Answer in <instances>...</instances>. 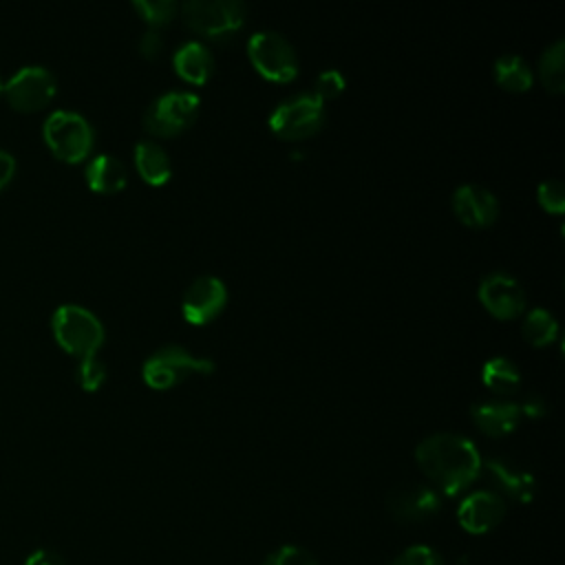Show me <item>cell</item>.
<instances>
[{
    "label": "cell",
    "instance_id": "obj_1",
    "mask_svg": "<svg viewBox=\"0 0 565 565\" xmlns=\"http://www.w3.org/2000/svg\"><path fill=\"white\" fill-rule=\"evenodd\" d=\"M415 459L437 492L448 497L466 490L481 472L477 446L459 433L439 430L415 446Z\"/></svg>",
    "mask_w": 565,
    "mask_h": 565
},
{
    "label": "cell",
    "instance_id": "obj_2",
    "mask_svg": "<svg viewBox=\"0 0 565 565\" xmlns=\"http://www.w3.org/2000/svg\"><path fill=\"white\" fill-rule=\"evenodd\" d=\"M51 331L57 344L77 358L95 355V351L104 342L102 320L88 307L75 302H64L55 307L51 316Z\"/></svg>",
    "mask_w": 565,
    "mask_h": 565
},
{
    "label": "cell",
    "instance_id": "obj_3",
    "mask_svg": "<svg viewBox=\"0 0 565 565\" xmlns=\"http://www.w3.org/2000/svg\"><path fill=\"white\" fill-rule=\"evenodd\" d=\"M42 137L51 152L64 161H82L93 150L95 130L90 121L77 110L57 108L46 115L42 124Z\"/></svg>",
    "mask_w": 565,
    "mask_h": 565
},
{
    "label": "cell",
    "instance_id": "obj_4",
    "mask_svg": "<svg viewBox=\"0 0 565 565\" xmlns=\"http://www.w3.org/2000/svg\"><path fill=\"white\" fill-rule=\"evenodd\" d=\"M214 369H216V364L212 358L194 355L192 351H188L181 344H166V347H159L157 351H152L143 360L141 373L150 386L170 388L172 384H177L194 373L210 375V373H214Z\"/></svg>",
    "mask_w": 565,
    "mask_h": 565
},
{
    "label": "cell",
    "instance_id": "obj_5",
    "mask_svg": "<svg viewBox=\"0 0 565 565\" xmlns=\"http://www.w3.org/2000/svg\"><path fill=\"white\" fill-rule=\"evenodd\" d=\"M324 124V102L313 93L285 97L269 113V128L282 139H305Z\"/></svg>",
    "mask_w": 565,
    "mask_h": 565
},
{
    "label": "cell",
    "instance_id": "obj_6",
    "mask_svg": "<svg viewBox=\"0 0 565 565\" xmlns=\"http://www.w3.org/2000/svg\"><path fill=\"white\" fill-rule=\"evenodd\" d=\"M181 13L190 29L212 40L232 38L245 20V7L238 0H188Z\"/></svg>",
    "mask_w": 565,
    "mask_h": 565
},
{
    "label": "cell",
    "instance_id": "obj_7",
    "mask_svg": "<svg viewBox=\"0 0 565 565\" xmlns=\"http://www.w3.org/2000/svg\"><path fill=\"white\" fill-rule=\"evenodd\" d=\"M247 55L256 71L274 82H289L298 73V57L291 42L271 29L254 31L247 40Z\"/></svg>",
    "mask_w": 565,
    "mask_h": 565
},
{
    "label": "cell",
    "instance_id": "obj_8",
    "mask_svg": "<svg viewBox=\"0 0 565 565\" xmlns=\"http://www.w3.org/2000/svg\"><path fill=\"white\" fill-rule=\"evenodd\" d=\"M199 104L201 99L192 90H166L148 104L143 113V128L159 137L177 135L194 124Z\"/></svg>",
    "mask_w": 565,
    "mask_h": 565
},
{
    "label": "cell",
    "instance_id": "obj_9",
    "mask_svg": "<svg viewBox=\"0 0 565 565\" xmlns=\"http://www.w3.org/2000/svg\"><path fill=\"white\" fill-rule=\"evenodd\" d=\"M57 90L55 75L42 64L20 66L4 82V97L18 110H38L46 106Z\"/></svg>",
    "mask_w": 565,
    "mask_h": 565
},
{
    "label": "cell",
    "instance_id": "obj_10",
    "mask_svg": "<svg viewBox=\"0 0 565 565\" xmlns=\"http://www.w3.org/2000/svg\"><path fill=\"white\" fill-rule=\"evenodd\" d=\"M386 508L399 523H422L441 510V494L428 483H402L388 492Z\"/></svg>",
    "mask_w": 565,
    "mask_h": 565
},
{
    "label": "cell",
    "instance_id": "obj_11",
    "mask_svg": "<svg viewBox=\"0 0 565 565\" xmlns=\"http://www.w3.org/2000/svg\"><path fill=\"white\" fill-rule=\"evenodd\" d=\"M227 289L225 282L214 274L196 276L181 298V313L188 322L205 324L212 318L218 316V311L225 307Z\"/></svg>",
    "mask_w": 565,
    "mask_h": 565
},
{
    "label": "cell",
    "instance_id": "obj_12",
    "mask_svg": "<svg viewBox=\"0 0 565 565\" xmlns=\"http://www.w3.org/2000/svg\"><path fill=\"white\" fill-rule=\"evenodd\" d=\"M505 516V499L494 490H475L457 508V521L468 534H486Z\"/></svg>",
    "mask_w": 565,
    "mask_h": 565
},
{
    "label": "cell",
    "instance_id": "obj_13",
    "mask_svg": "<svg viewBox=\"0 0 565 565\" xmlns=\"http://www.w3.org/2000/svg\"><path fill=\"white\" fill-rule=\"evenodd\" d=\"M479 298L497 318L519 316L525 307V289L508 271L486 274L479 282Z\"/></svg>",
    "mask_w": 565,
    "mask_h": 565
},
{
    "label": "cell",
    "instance_id": "obj_14",
    "mask_svg": "<svg viewBox=\"0 0 565 565\" xmlns=\"http://www.w3.org/2000/svg\"><path fill=\"white\" fill-rule=\"evenodd\" d=\"M452 210L466 225L483 227L497 218L499 201L486 185L463 183L452 192Z\"/></svg>",
    "mask_w": 565,
    "mask_h": 565
},
{
    "label": "cell",
    "instance_id": "obj_15",
    "mask_svg": "<svg viewBox=\"0 0 565 565\" xmlns=\"http://www.w3.org/2000/svg\"><path fill=\"white\" fill-rule=\"evenodd\" d=\"M486 470L497 486V494H505L519 503H530L536 494V479L530 470L510 461L508 457H488Z\"/></svg>",
    "mask_w": 565,
    "mask_h": 565
},
{
    "label": "cell",
    "instance_id": "obj_16",
    "mask_svg": "<svg viewBox=\"0 0 565 565\" xmlns=\"http://www.w3.org/2000/svg\"><path fill=\"white\" fill-rule=\"evenodd\" d=\"M470 415L475 419V424L492 437H501L508 435L516 428L519 419H521V411L516 402H508V399H483V402H475L470 406Z\"/></svg>",
    "mask_w": 565,
    "mask_h": 565
},
{
    "label": "cell",
    "instance_id": "obj_17",
    "mask_svg": "<svg viewBox=\"0 0 565 565\" xmlns=\"http://www.w3.org/2000/svg\"><path fill=\"white\" fill-rule=\"evenodd\" d=\"M84 177L95 192H117L126 185L128 170L119 157L110 152H99L88 159Z\"/></svg>",
    "mask_w": 565,
    "mask_h": 565
},
{
    "label": "cell",
    "instance_id": "obj_18",
    "mask_svg": "<svg viewBox=\"0 0 565 565\" xmlns=\"http://www.w3.org/2000/svg\"><path fill=\"white\" fill-rule=\"evenodd\" d=\"M172 64H174L177 73L183 79L192 82V84H203L212 75V68H214V60H212L210 49L199 40L183 42L174 51Z\"/></svg>",
    "mask_w": 565,
    "mask_h": 565
},
{
    "label": "cell",
    "instance_id": "obj_19",
    "mask_svg": "<svg viewBox=\"0 0 565 565\" xmlns=\"http://www.w3.org/2000/svg\"><path fill=\"white\" fill-rule=\"evenodd\" d=\"M135 166L139 174L152 185L166 183L172 174V163L166 148L152 139H139L135 143Z\"/></svg>",
    "mask_w": 565,
    "mask_h": 565
},
{
    "label": "cell",
    "instance_id": "obj_20",
    "mask_svg": "<svg viewBox=\"0 0 565 565\" xmlns=\"http://www.w3.org/2000/svg\"><path fill=\"white\" fill-rule=\"evenodd\" d=\"M494 77L508 90H527L532 86V68L519 53H503L494 60Z\"/></svg>",
    "mask_w": 565,
    "mask_h": 565
},
{
    "label": "cell",
    "instance_id": "obj_21",
    "mask_svg": "<svg viewBox=\"0 0 565 565\" xmlns=\"http://www.w3.org/2000/svg\"><path fill=\"white\" fill-rule=\"evenodd\" d=\"M539 75L545 88L552 93H561L565 86V42L563 38H556L552 44H547L539 57Z\"/></svg>",
    "mask_w": 565,
    "mask_h": 565
},
{
    "label": "cell",
    "instance_id": "obj_22",
    "mask_svg": "<svg viewBox=\"0 0 565 565\" xmlns=\"http://www.w3.org/2000/svg\"><path fill=\"white\" fill-rule=\"evenodd\" d=\"M481 377H483L486 386H490L494 393H512L521 386L519 366L503 355H494V358L486 360V364L481 369Z\"/></svg>",
    "mask_w": 565,
    "mask_h": 565
},
{
    "label": "cell",
    "instance_id": "obj_23",
    "mask_svg": "<svg viewBox=\"0 0 565 565\" xmlns=\"http://www.w3.org/2000/svg\"><path fill=\"white\" fill-rule=\"evenodd\" d=\"M558 333V322L545 307H534L523 318V335L527 342L543 347L552 342Z\"/></svg>",
    "mask_w": 565,
    "mask_h": 565
},
{
    "label": "cell",
    "instance_id": "obj_24",
    "mask_svg": "<svg viewBox=\"0 0 565 565\" xmlns=\"http://www.w3.org/2000/svg\"><path fill=\"white\" fill-rule=\"evenodd\" d=\"M132 7L152 26L168 24L174 18V13L179 11L174 0H135Z\"/></svg>",
    "mask_w": 565,
    "mask_h": 565
},
{
    "label": "cell",
    "instance_id": "obj_25",
    "mask_svg": "<svg viewBox=\"0 0 565 565\" xmlns=\"http://www.w3.org/2000/svg\"><path fill=\"white\" fill-rule=\"evenodd\" d=\"M75 380L84 391H97L106 380V364L97 355H84L75 366Z\"/></svg>",
    "mask_w": 565,
    "mask_h": 565
},
{
    "label": "cell",
    "instance_id": "obj_26",
    "mask_svg": "<svg viewBox=\"0 0 565 565\" xmlns=\"http://www.w3.org/2000/svg\"><path fill=\"white\" fill-rule=\"evenodd\" d=\"M260 565H318L316 556L300 545H280L269 552Z\"/></svg>",
    "mask_w": 565,
    "mask_h": 565
},
{
    "label": "cell",
    "instance_id": "obj_27",
    "mask_svg": "<svg viewBox=\"0 0 565 565\" xmlns=\"http://www.w3.org/2000/svg\"><path fill=\"white\" fill-rule=\"evenodd\" d=\"M388 565H444V558L430 545H411L402 550Z\"/></svg>",
    "mask_w": 565,
    "mask_h": 565
},
{
    "label": "cell",
    "instance_id": "obj_28",
    "mask_svg": "<svg viewBox=\"0 0 565 565\" xmlns=\"http://www.w3.org/2000/svg\"><path fill=\"white\" fill-rule=\"evenodd\" d=\"M539 201L547 212L561 214L565 210V188L561 179H543L539 183Z\"/></svg>",
    "mask_w": 565,
    "mask_h": 565
},
{
    "label": "cell",
    "instance_id": "obj_29",
    "mask_svg": "<svg viewBox=\"0 0 565 565\" xmlns=\"http://www.w3.org/2000/svg\"><path fill=\"white\" fill-rule=\"evenodd\" d=\"M344 75L338 68H324L318 77H316V90L313 95L324 99H333L344 90Z\"/></svg>",
    "mask_w": 565,
    "mask_h": 565
},
{
    "label": "cell",
    "instance_id": "obj_30",
    "mask_svg": "<svg viewBox=\"0 0 565 565\" xmlns=\"http://www.w3.org/2000/svg\"><path fill=\"white\" fill-rule=\"evenodd\" d=\"M137 46H139V53H141L143 57H150V60H152V57H159V55H161V51H163V38H161L159 31L148 29V31L141 33Z\"/></svg>",
    "mask_w": 565,
    "mask_h": 565
},
{
    "label": "cell",
    "instance_id": "obj_31",
    "mask_svg": "<svg viewBox=\"0 0 565 565\" xmlns=\"http://www.w3.org/2000/svg\"><path fill=\"white\" fill-rule=\"evenodd\" d=\"M24 565H66V561L55 552V550H49V547H40V550H33Z\"/></svg>",
    "mask_w": 565,
    "mask_h": 565
},
{
    "label": "cell",
    "instance_id": "obj_32",
    "mask_svg": "<svg viewBox=\"0 0 565 565\" xmlns=\"http://www.w3.org/2000/svg\"><path fill=\"white\" fill-rule=\"evenodd\" d=\"M519 411L525 413V415H530V417H541V415H545L547 404H545V399H543L541 395L530 393V395L519 404Z\"/></svg>",
    "mask_w": 565,
    "mask_h": 565
},
{
    "label": "cell",
    "instance_id": "obj_33",
    "mask_svg": "<svg viewBox=\"0 0 565 565\" xmlns=\"http://www.w3.org/2000/svg\"><path fill=\"white\" fill-rule=\"evenodd\" d=\"M13 174H15V157L9 150L0 148V190L13 179Z\"/></svg>",
    "mask_w": 565,
    "mask_h": 565
},
{
    "label": "cell",
    "instance_id": "obj_34",
    "mask_svg": "<svg viewBox=\"0 0 565 565\" xmlns=\"http://www.w3.org/2000/svg\"><path fill=\"white\" fill-rule=\"evenodd\" d=\"M457 565H475V561H472L470 556H461V558L457 561Z\"/></svg>",
    "mask_w": 565,
    "mask_h": 565
},
{
    "label": "cell",
    "instance_id": "obj_35",
    "mask_svg": "<svg viewBox=\"0 0 565 565\" xmlns=\"http://www.w3.org/2000/svg\"><path fill=\"white\" fill-rule=\"evenodd\" d=\"M2 95H4V79L0 77V97H2Z\"/></svg>",
    "mask_w": 565,
    "mask_h": 565
}]
</instances>
